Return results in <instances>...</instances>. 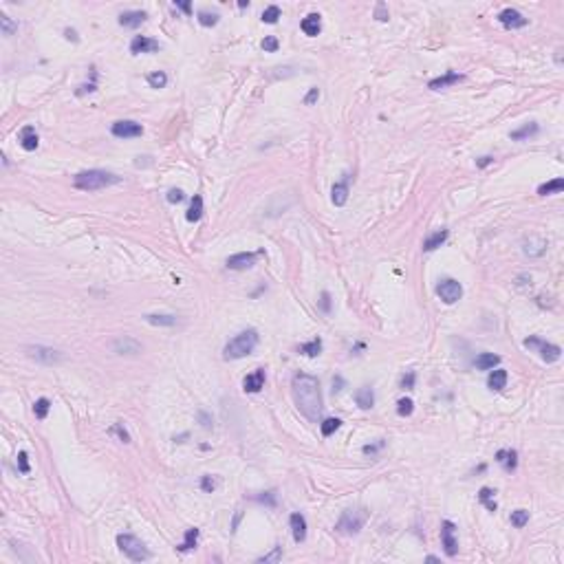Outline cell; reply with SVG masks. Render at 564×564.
Returning a JSON list of instances; mask_svg holds the SVG:
<instances>
[{"mask_svg": "<svg viewBox=\"0 0 564 564\" xmlns=\"http://www.w3.org/2000/svg\"><path fill=\"white\" fill-rule=\"evenodd\" d=\"M291 390H293V399L298 410L309 419L311 423H320L322 419V390H320V381L311 375H296L291 381Z\"/></svg>", "mask_w": 564, "mask_h": 564, "instance_id": "1", "label": "cell"}, {"mask_svg": "<svg viewBox=\"0 0 564 564\" xmlns=\"http://www.w3.org/2000/svg\"><path fill=\"white\" fill-rule=\"evenodd\" d=\"M119 177L113 172H106V170H86V172H80L73 177V185L78 190H84V192H97V190H104V187H110L115 183H119Z\"/></svg>", "mask_w": 564, "mask_h": 564, "instance_id": "2", "label": "cell"}, {"mask_svg": "<svg viewBox=\"0 0 564 564\" xmlns=\"http://www.w3.org/2000/svg\"><path fill=\"white\" fill-rule=\"evenodd\" d=\"M258 346V331L256 329H247L238 333L236 337H232L223 351V357L227 361L229 359H240V357H247L249 353H254V348Z\"/></svg>", "mask_w": 564, "mask_h": 564, "instance_id": "3", "label": "cell"}, {"mask_svg": "<svg viewBox=\"0 0 564 564\" xmlns=\"http://www.w3.org/2000/svg\"><path fill=\"white\" fill-rule=\"evenodd\" d=\"M117 547H119V551L126 555L128 560H132V562L150 560V551L145 549L143 542L139 540L137 535H132V533H119V535H117Z\"/></svg>", "mask_w": 564, "mask_h": 564, "instance_id": "4", "label": "cell"}, {"mask_svg": "<svg viewBox=\"0 0 564 564\" xmlns=\"http://www.w3.org/2000/svg\"><path fill=\"white\" fill-rule=\"evenodd\" d=\"M525 346L527 348H535V351L540 353V357L545 359L547 364H553V361H558L562 357V348L560 346L547 344V342H542L540 337H527L525 339Z\"/></svg>", "mask_w": 564, "mask_h": 564, "instance_id": "5", "label": "cell"}, {"mask_svg": "<svg viewBox=\"0 0 564 564\" xmlns=\"http://www.w3.org/2000/svg\"><path fill=\"white\" fill-rule=\"evenodd\" d=\"M24 351H27V355H29L31 359L40 361V364H46V366L60 364V361L64 359V355H62L60 351H55V348H48V346H27Z\"/></svg>", "mask_w": 564, "mask_h": 564, "instance_id": "6", "label": "cell"}, {"mask_svg": "<svg viewBox=\"0 0 564 564\" xmlns=\"http://www.w3.org/2000/svg\"><path fill=\"white\" fill-rule=\"evenodd\" d=\"M436 293H438V298H441L445 304H454V302L461 300L463 287H461V282H458V280H452V278H448V280L438 282Z\"/></svg>", "mask_w": 564, "mask_h": 564, "instance_id": "7", "label": "cell"}, {"mask_svg": "<svg viewBox=\"0 0 564 564\" xmlns=\"http://www.w3.org/2000/svg\"><path fill=\"white\" fill-rule=\"evenodd\" d=\"M364 520H366V513L348 509V511H344V516L339 518V522H337V531H342V533H359V529L364 527Z\"/></svg>", "mask_w": 564, "mask_h": 564, "instance_id": "8", "label": "cell"}, {"mask_svg": "<svg viewBox=\"0 0 564 564\" xmlns=\"http://www.w3.org/2000/svg\"><path fill=\"white\" fill-rule=\"evenodd\" d=\"M110 132H113L115 137H119V139H132V137H141L143 128H141V124H137V121L124 119V121H115Z\"/></svg>", "mask_w": 564, "mask_h": 564, "instance_id": "9", "label": "cell"}, {"mask_svg": "<svg viewBox=\"0 0 564 564\" xmlns=\"http://www.w3.org/2000/svg\"><path fill=\"white\" fill-rule=\"evenodd\" d=\"M454 522H450V520H445L443 525H441V542H443V549H445V555H450V558H454L456 551H458V542L454 538Z\"/></svg>", "mask_w": 564, "mask_h": 564, "instance_id": "10", "label": "cell"}, {"mask_svg": "<svg viewBox=\"0 0 564 564\" xmlns=\"http://www.w3.org/2000/svg\"><path fill=\"white\" fill-rule=\"evenodd\" d=\"M110 348H113V353H117V355H139V353L143 351L141 344H139L137 339L128 337V335H121V337L113 339Z\"/></svg>", "mask_w": 564, "mask_h": 564, "instance_id": "11", "label": "cell"}, {"mask_svg": "<svg viewBox=\"0 0 564 564\" xmlns=\"http://www.w3.org/2000/svg\"><path fill=\"white\" fill-rule=\"evenodd\" d=\"M498 20L507 29H522V27H527V18L516 9H503L498 13Z\"/></svg>", "mask_w": 564, "mask_h": 564, "instance_id": "12", "label": "cell"}, {"mask_svg": "<svg viewBox=\"0 0 564 564\" xmlns=\"http://www.w3.org/2000/svg\"><path fill=\"white\" fill-rule=\"evenodd\" d=\"M256 258H258V254H252V252L234 254V256H229V258H227V267L234 269V271H245L249 267H254Z\"/></svg>", "mask_w": 564, "mask_h": 564, "instance_id": "13", "label": "cell"}, {"mask_svg": "<svg viewBox=\"0 0 564 564\" xmlns=\"http://www.w3.org/2000/svg\"><path fill=\"white\" fill-rule=\"evenodd\" d=\"M159 51V42L157 40H152V38H145V36H137L135 40L130 42V53H155Z\"/></svg>", "mask_w": 564, "mask_h": 564, "instance_id": "14", "label": "cell"}, {"mask_svg": "<svg viewBox=\"0 0 564 564\" xmlns=\"http://www.w3.org/2000/svg\"><path fill=\"white\" fill-rule=\"evenodd\" d=\"M262 388H264V371L262 368L254 371L252 375H247L245 381H242V390L245 393H260Z\"/></svg>", "mask_w": 564, "mask_h": 564, "instance_id": "15", "label": "cell"}, {"mask_svg": "<svg viewBox=\"0 0 564 564\" xmlns=\"http://www.w3.org/2000/svg\"><path fill=\"white\" fill-rule=\"evenodd\" d=\"M145 18H148L145 11H124L119 16V24L126 27V29H137L145 22Z\"/></svg>", "mask_w": 564, "mask_h": 564, "instance_id": "16", "label": "cell"}, {"mask_svg": "<svg viewBox=\"0 0 564 564\" xmlns=\"http://www.w3.org/2000/svg\"><path fill=\"white\" fill-rule=\"evenodd\" d=\"M38 143H40V139L36 135V130H33V126H24L20 130V145H22L27 152H33L38 148Z\"/></svg>", "mask_w": 564, "mask_h": 564, "instance_id": "17", "label": "cell"}, {"mask_svg": "<svg viewBox=\"0 0 564 564\" xmlns=\"http://www.w3.org/2000/svg\"><path fill=\"white\" fill-rule=\"evenodd\" d=\"M348 174L344 177V181H339V183L333 185V190H331V199H333V203H335L337 207H342L346 201H348Z\"/></svg>", "mask_w": 564, "mask_h": 564, "instance_id": "18", "label": "cell"}, {"mask_svg": "<svg viewBox=\"0 0 564 564\" xmlns=\"http://www.w3.org/2000/svg\"><path fill=\"white\" fill-rule=\"evenodd\" d=\"M289 522H291V531H293V540L304 542V538H306V520H304V516L302 513H291Z\"/></svg>", "mask_w": 564, "mask_h": 564, "instance_id": "19", "label": "cell"}, {"mask_svg": "<svg viewBox=\"0 0 564 564\" xmlns=\"http://www.w3.org/2000/svg\"><path fill=\"white\" fill-rule=\"evenodd\" d=\"M461 80H463V75H458V73H454V71H448V73L443 75V78H436V80L430 82L428 88L441 90V88H448V86H452V84H458Z\"/></svg>", "mask_w": 564, "mask_h": 564, "instance_id": "20", "label": "cell"}, {"mask_svg": "<svg viewBox=\"0 0 564 564\" xmlns=\"http://www.w3.org/2000/svg\"><path fill=\"white\" fill-rule=\"evenodd\" d=\"M302 31H304V36H317L320 31H322V20H320V13H309L304 20H302Z\"/></svg>", "mask_w": 564, "mask_h": 564, "instance_id": "21", "label": "cell"}, {"mask_svg": "<svg viewBox=\"0 0 564 564\" xmlns=\"http://www.w3.org/2000/svg\"><path fill=\"white\" fill-rule=\"evenodd\" d=\"M496 461H498L500 465H505L507 472H516V468H518V454H516V450H500L498 454H496Z\"/></svg>", "mask_w": 564, "mask_h": 564, "instance_id": "22", "label": "cell"}, {"mask_svg": "<svg viewBox=\"0 0 564 564\" xmlns=\"http://www.w3.org/2000/svg\"><path fill=\"white\" fill-rule=\"evenodd\" d=\"M355 401H357V406H359L361 410L373 408V406H375V393H373V388L361 386L359 390L355 393Z\"/></svg>", "mask_w": 564, "mask_h": 564, "instance_id": "23", "label": "cell"}, {"mask_svg": "<svg viewBox=\"0 0 564 564\" xmlns=\"http://www.w3.org/2000/svg\"><path fill=\"white\" fill-rule=\"evenodd\" d=\"M500 364V357L494 353H480L476 357V368L478 371H494Z\"/></svg>", "mask_w": 564, "mask_h": 564, "instance_id": "24", "label": "cell"}, {"mask_svg": "<svg viewBox=\"0 0 564 564\" xmlns=\"http://www.w3.org/2000/svg\"><path fill=\"white\" fill-rule=\"evenodd\" d=\"M445 240H448V229H438V232H434L430 238L423 240V252H434V249L441 247Z\"/></svg>", "mask_w": 564, "mask_h": 564, "instance_id": "25", "label": "cell"}, {"mask_svg": "<svg viewBox=\"0 0 564 564\" xmlns=\"http://www.w3.org/2000/svg\"><path fill=\"white\" fill-rule=\"evenodd\" d=\"M505 384H507V371H503V368L492 371L489 377H487V386H489L492 390H503Z\"/></svg>", "mask_w": 564, "mask_h": 564, "instance_id": "26", "label": "cell"}, {"mask_svg": "<svg viewBox=\"0 0 564 564\" xmlns=\"http://www.w3.org/2000/svg\"><path fill=\"white\" fill-rule=\"evenodd\" d=\"M201 216H203V199L199 197H194L192 199V203H190V210H187V214H185V218L190 220V223H197V220H201Z\"/></svg>", "mask_w": 564, "mask_h": 564, "instance_id": "27", "label": "cell"}, {"mask_svg": "<svg viewBox=\"0 0 564 564\" xmlns=\"http://www.w3.org/2000/svg\"><path fill=\"white\" fill-rule=\"evenodd\" d=\"M564 190V179H553V181H549V183H542L538 187V194L540 197H547V194H558Z\"/></svg>", "mask_w": 564, "mask_h": 564, "instance_id": "28", "label": "cell"}, {"mask_svg": "<svg viewBox=\"0 0 564 564\" xmlns=\"http://www.w3.org/2000/svg\"><path fill=\"white\" fill-rule=\"evenodd\" d=\"M145 322L155 326H174L177 324V315H159V313H150L145 315Z\"/></svg>", "mask_w": 564, "mask_h": 564, "instance_id": "29", "label": "cell"}, {"mask_svg": "<svg viewBox=\"0 0 564 564\" xmlns=\"http://www.w3.org/2000/svg\"><path fill=\"white\" fill-rule=\"evenodd\" d=\"M535 132H538V124H525V126L522 128H518V130H513L511 132V139L513 141H522V139H529V137H533Z\"/></svg>", "mask_w": 564, "mask_h": 564, "instance_id": "30", "label": "cell"}, {"mask_svg": "<svg viewBox=\"0 0 564 564\" xmlns=\"http://www.w3.org/2000/svg\"><path fill=\"white\" fill-rule=\"evenodd\" d=\"M197 540H199V529H187V531H185V540H183V545L179 547V551L181 553L192 551V549L197 547Z\"/></svg>", "mask_w": 564, "mask_h": 564, "instance_id": "31", "label": "cell"}, {"mask_svg": "<svg viewBox=\"0 0 564 564\" xmlns=\"http://www.w3.org/2000/svg\"><path fill=\"white\" fill-rule=\"evenodd\" d=\"M300 353L306 355V357H317V355L322 353V339L315 337V339H311L309 344H302L300 346Z\"/></svg>", "mask_w": 564, "mask_h": 564, "instance_id": "32", "label": "cell"}, {"mask_svg": "<svg viewBox=\"0 0 564 564\" xmlns=\"http://www.w3.org/2000/svg\"><path fill=\"white\" fill-rule=\"evenodd\" d=\"M492 496H494V492L489 489V487H483V489L478 492V500H480V503H483L489 511H496V500H494Z\"/></svg>", "mask_w": 564, "mask_h": 564, "instance_id": "33", "label": "cell"}, {"mask_svg": "<svg viewBox=\"0 0 564 564\" xmlns=\"http://www.w3.org/2000/svg\"><path fill=\"white\" fill-rule=\"evenodd\" d=\"M278 18H280V7L278 5H269L267 9L262 11V22H267V24H276Z\"/></svg>", "mask_w": 564, "mask_h": 564, "instance_id": "34", "label": "cell"}, {"mask_svg": "<svg viewBox=\"0 0 564 564\" xmlns=\"http://www.w3.org/2000/svg\"><path fill=\"white\" fill-rule=\"evenodd\" d=\"M148 84H150L152 88H163L165 84H168V75H165L163 71L150 73V75H148Z\"/></svg>", "mask_w": 564, "mask_h": 564, "instance_id": "35", "label": "cell"}, {"mask_svg": "<svg viewBox=\"0 0 564 564\" xmlns=\"http://www.w3.org/2000/svg\"><path fill=\"white\" fill-rule=\"evenodd\" d=\"M48 408H51V401H48L46 397H42V399H38L36 403H33V414H36L38 419H44V416L48 414Z\"/></svg>", "mask_w": 564, "mask_h": 564, "instance_id": "36", "label": "cell"}, {"mask_svg": "<svg viewBox=\"0 0 564 564\" xmlns=\"http://www.w3.org/2000/svg\"><path fill=\"white\" fill-rule=\"evenodd\" d=\"M397 412H399L401 416H410L414 412V401L410 399V397H403V399H399V403H397Z\"/></svg>", "mask_w": 564, "mask_h": 564, "instance_id": "37", "label": "cell"}, {"mask_svg": "<svg viewBox=\"0 0 564 564\" xmlns=\"http://www.w3.org/2000/svg\"><path fill=\"white\" fill-rule=\"evenodd\" d=\"M339 426H342V421H339V419H324L322 423H320L322 436H331L335 430H339Z\"/></svg>", "mask_w": 564, "mask_h": 564, "instance_id": "38", "label": "cell"}, {"mask_svg": "<svg viewBox=\"0 0 564 564\" xmlns=\"http://www.w3.org/2000/svg\"><path fill=\"white\" fill-rule=\"evenodd\" d=\"M529 522V511L527 509H516V511H511V525L516 527V529H522Z\"/></svg>", "mask_w": 564, "mask_h": 564, "instance_id": "39", "label": "cell"}, {"mask_svg": "<svg viewBox=\"0 0 564 564\" xmlns=\"http://www.w3.org/2000/svg\"><path fill=\"white\" fill-rule=\"evenodd\" d=\"M0 29H3L5 36H13V33L18 31V24L13 22V20L9 16H5V13H0Z\"/></svg>", "mask_w": 564, "mask_h": 564, "instance_id": "40", "label": "cell"}, {"mask_svg": "<svg viewBox=\"0 0 564 564\" xmlns=\"http://www.w3.org/2000/svg\"><path fill=\"white\" fill-rule=\"evenodd\" d=\"M218 13H210V11H199V22L203 27H216L218 24Z\"/></svg>", "mask_w": 564, "mask_h": 564, "instance_id": "41", "label": "cell"}, {"mask_svg": "<svg viewBox=\"0 0 564 564\" xmlns=\"http://www.w3.org/2000/svg\"><path fill=\"white\" fill-rule=\"evenodd\" d=\"M280 558H282V547H274V551L267 553V555H262L258 562L260 564H269V562H278Z\"/></svg>", "mask_w": 564, "mask_h": 564, "instance_id": "42", "label": "cell"}, {"mask_svg": "<svg viewBox=\"0 0 564 564\" xmlns=\"http://www.w3.org/2000/svg\"><path fill=\"white\" fill-rule=\"evenodd\" d=\"M278 46H280V42H278V38L276 36H267L262 40V48L267 53H276L278 51Z\"/></svg>", "mask_w": 564, "mask_h": 564, "instance_id": "43", "label": "cell"}, {"mask_svg": "<svg viewBox=\"0 0 564 564\" xmlns=\"http://www.w3.org/2000/svg\"><path fill=\"white\" fill-rule=\"evenodd\" d=\"M18 470L20 474H29V458H27V452H18Z\"/></svg>", "mask_w": 564, "mask_h": 564, "instance_id": "44", "label": "cell"}, {"mask_svg": "<svg viewBox=\"0 0 564 564\" xmlns=\"http://www.w3.org/2000/svg\"><path fill=\"white\" fill-rule=\"evenodd\" d=\"M165 199H168V203H181V201H185V194H183V190H179V187H172Z\"/></svg>", "mask_w": 564, "mask_h": 564, "instance_id": "45", "label": "cell"}, {"mask_svg": "<svg viewBox=\"0 0 564 564\" xmlns=\"http://www.w3.org/2000/svg\"><path fill=\"white\" fill-rule=\"evenodd\" d=\"M216 478H212V476H203V480H201V489L203 492H214L216 489Z\"/></svg>", "mask_w": 564, "mask_h": 564, "instance_id": "46", "label": "cell"}, {"mask_svg": "<svg viewBox=\"0 0 564 564\" xmlns=\"http://www.w3.org/2000/svg\"><path fill=\"white\" fill-rule=\"evenodd\" d=\"M401 388H403V390H412V388H414V373H408L406 377L401 379Z\"/></svg>", "mask_w": 564, "mask_h": 564, "instance_id": "47", "label": "cell"}, {"mask_svg": "<svg viewBox=\"0 0 564 564\" xmlns=\"http://www.w3.org/2000/svg\"><path fill=\"white\" fill-rule=\"evenodd\" d=\"M317 97H320V88H311V90H309V95L304 97V104H306V106H311V104H315V102H317Z\"/></svg>", "mask_w": 564, "mask_h": 564, "instance_id": "48", "label": "cell"}, {"mask_svg": "<svg viewBox=\"0 0 564 564\" xmlns=\"http://www.w3.org/2000/svg\"><path fill=\"white\" fill-rule=\"evenodd\" d=\"M375 16H377V20H381V22H386V20H388V11H386V5H384V3L377 5V9H375Z\"/></svg>", "mask_w": 564, "mask_h": 564, "instance_id": "49", "label": "cell"}, {"mask_svg": "<svg viewBox=\"0 0 564 564\" xmlns=\"http://www.w3.org/2000/svg\"><path fill=\"white\" fill-rule=\"evenodd\" d=\"M320 309H322L324 313H329V311H331V296L326 293V291L322 293V300H320Z\"/></svg>", "mask_w": 564, "mask_h": 564, "instance_id": "50", "label": "cell"}, {"mask_svg": "<svg viewBox=\"0 0 564 564\" xmlns=\"http://www.w3.org/2000/svg\"><path fill=\"white\" fill-rule=\"evenodd\" d=\"M113 430H115V432H117V434H119V438H121V441H124V443H130V436H128V432H126V430H124V428H121V423H117V426H115Z\"/></svg>", "mask_w": 564, "mask_h": 564, "instance_id": "51", "label": "cell"}, {"mask_svg": "<svg viewBox=\"0 0 564 564\" xmlns=\"http://www.w3.org/2000/svg\"><path fill=\"white\" fill-rule=\"evenodd\" d=\"M199 419H201V423H203V428H205V430H210V428H212V419H210V416H207L205 412H199Z\"/></svg>", "mask_w": 564, "mask_h": 564, "instance_id": "52", "label": "cell"}, {"mask_svg": "<svg viewBox=\"0 0 564 564\" xmlns=\"http://www.w3.org/2000/svg\"><path fill=\"white\" fill-rule=\"evenodd\" d=\"M379 448H384V441H379L377 445H366V448H364V454H375V452H377Z\"/></svg>", "mask_w": 564, "mask_h": 564, "instance_id": "53", "label": "cell"}, {"mask_svg": "<svg viewBox=\"0 0 564 564\" xmlns=\"http://www.w3.org/2000/svg\"><path fill=\"white\" fill-rule=\"evenodd\" d=\"M240 518H242V511L238 509L234 513V520H232V531H236V529H238V525H240Z\"/></svg>", "mask_w": 564, "mask_h": 564, "instance_id": "54", "label": "cell"}, {"mask_svg": "<svg viewBox=\"0 0 564 564\" xmlns=\"http://www.w3.org/2000/svg\"><path fill=\"white\" fill-rule=\"evenodd\" d=\"M492 161H494V159H492V157H480V159H478V161H476V165H478V168H485V165H489Z\"/></svg>", "mask_w": 564, "mask_h": 564, "instance_id": "55", "label": "cell"}, {"mask_svg": "<svg viewBox=\"0 0 564 564\" xmlns=\"http://www.w3.org/2000/svg\"><path fill=\"white\" fill-rule=\"evenodd\" d=\"M174 5H177L181 11H185V13H190V11H192V5H190V3H179V0H177V3H174Z\"/></svg>", "mask_w": 564, "mask_h": 564, "instance_id": "56", "label": "cell"}, {"mask_svg": "<svg viewBox=\"0 0 564 564\" xmlns=\"http://www.w3.org/2000/svg\"><path fill=\"white\" fill-rule=\"evenodd\" d=\"M64 33H66V38H68V40H73V42H78V33H75L73 29H66Z\"/></svg>", "mask_w": 564, "mask_h": 564, "instance_id": "57", "label": "cell"}, {"mask_svg": "<svg viewBox=\"0 0 564 564\" xmlns=\"http://www.w3.org/2000/svg\"><path fill=\"white\" fill-rule=\"evenodd\" d=\"M86 90H88V93H93V90H95V84H88V86H82V90H78V93L82 95V93H86Z\"/></svg>", "mask_w": 564, "mask_h": 564, "instance_id": "58", "label": "cell"}]
</instances>
